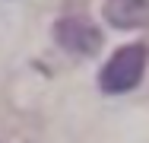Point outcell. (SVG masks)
<instances>
[{"label": "cell", "instance_id": "3957f363", "mask_svg": "<svg viewBox=\"0 0 149 143\" xmlns=\"http://www.w3.org/2000/svg\"><path fill=\"white\" fill-rule=\"evenodd\" d=\"M102 16L114 29H149V0H105Z\"/></svg>", "mask_w": 149, "mask_h": 143}, {"label": "cell", "instance_id": "6da1fadb", "mask_svg": "<svg viewBox=\"0 0 149 143\" xmlns=\"http://www.w3.org/2000/svg\"><path fill=\"white\" fill-rule=\"evenodd\" d=\"M146 57H149L146 45H124V48H118L111 54V60L102 67V76H98L102 92L124 95V92L136 89L143 73H146Z\"/></svg>", "mask_w": 149, "mask_h": 143}, {"label": "cell", "instance_id": "7a4b0ae2", "mask_svg": "<svg viewBox=\"0 0 149 143\" xmlns=\"http://www.w3.org/2000/svg\"><path fill=\"white\" fill-rule=\"evenodd\" d=\"M54 41L76 57H92L102 48V29L83 13H63L54 22Z\"/></svg>", "mask_w": 149, "mask_h": 143}]
</instances>
